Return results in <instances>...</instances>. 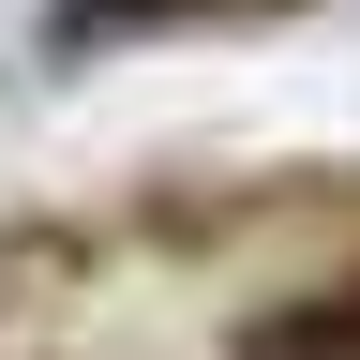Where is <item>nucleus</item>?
Masks as SVG:
<instances>
[{
	"instance_id": "f257e3e1",
	"label": "nucleus",
	"mask_w": 360,
	"mask_h": 360,
	"mask_svg": "<svg viewBox=\"0 0 360 360\" xmlns=\"http://www.w3.org/2000/svg\"><path fill=\"white\" fill-rule=\"evenodd\" d=\"M315 0H45L30 45L45 60H120V45H165V30H285Z\"/></svg>"
},
{
	"instance_id": "f03ea898",
	"label": "nucleus",
	"mask_w": 360,
	"mask_h": 360,
	"mask_svg": "<svg viewBox=\"0 0 360 360\" xmlns=\"http://www.w3.org/2000/svg\"><path fill=\"white\" fill-rule=\"evenodd\" d=\"M225 360H360V270H330V285H285V300H255Z\"/></svg>"
}]
</instances>
